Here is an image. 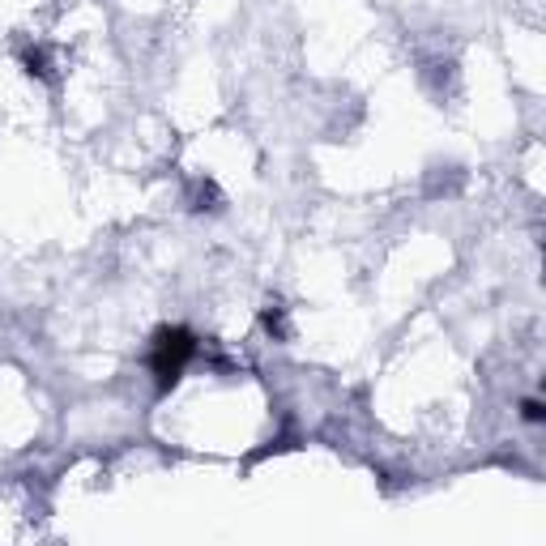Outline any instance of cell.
I'll return each mask as SVG.
<instances>
[{
    "label": "cell",
    "instance_id": "1",
    "mask_svg": "<svg viewBox=\"0 0 546 546\" xmlns=\"http://www.w3.org/2000/svg\"><path fill=\"white\" fill-rule=\"evenodd\" d=\"M205 355V342L197 329L188 325H158L150 333V346H146V372L154 380V393L167 397L175 384L184 380L188 363Z\"/></svg>",
    "mask_w": 546,
    "mask_h": 546
},
{
    "label": "cell",
    "instance_id": "2",
    "mask_svg": "<svg viewBox=\"0 0 546 546\" xmlns=\"http://www.w3.org/2000/svg\"><path fill=\"white\" fill-rule=\"evenodd\" d=\"M184 210L188 214H218L222 210V192L210 175H192L184 188Z\"/></svg>",
    "mask_w": 546,
    "mask_h": 546
},
{
    "label": "cell",
    "instance_id": "3",
    "mask_svg": "<svg viewBox=\"0 0 546 546\" xmlns=\"http://www.w3.org/2000/svg\"><path fill=\"white\" fill-rule=\"evenodd\" d=\"M18 64H22V73H26V77H35V82H52V77H56L52 47H47V43H22Z\"/></svg>",
    "mask_w": 546,
    "mask_h": 546
},
{
    "label": "cell",
    "instance_id": "4",
    "mask_svg": "<svg viewBox=\"0 0 546 546\" xmlns=\"http://www.w3.org/2000/svg\"><path fill=\"white\" fill-rule=\"evenodd\" d=\"M261 329H265L269 342H291V320H286V308L278 299H269L261 308Z\"/></svg>",
    "mask_w": 546,
    "mask_h": 546
},
{
    "label": "cell",
    "instance_id": "5",
    "mask_svg": "<svg viewBox=\"0 0 546 546\" xmlns=\"http://www.w3.org/2000/svg\"><path fill=\"white\" fill-rule=\"evenodd\" d=\"M517 419L529 423V427H542V423H546V401H542L538 393H525V397L517 401Z\"/></svg>",
    "mask_w": 546,
    "mask_h": 546
}]
</instances>
